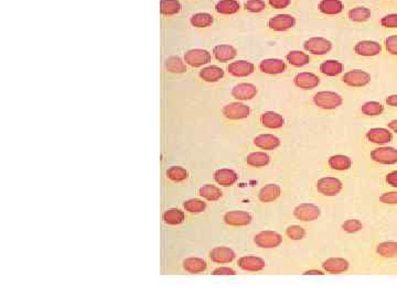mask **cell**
<instances>
[{"mask_svg":"<svg viewBox=\"0 0 397 297\" xmlns=\"http://www.w3.org/2000/svg\"><path fill=\"white\" fill-rule=\"evenodd\" d=\"M313 102L322 109H335L342 105V97L333 92H320L313 96Z\"/></svg>","mask_w":397,"mask_h":297,"instance_id":"obj_1","label":"cell"},{"mask_svg":"<svg viewBox=\"0 0 397 297\" xmlns=\"http://www.w3.org/2000/svg\"><path fill=\"white\" fill-rule=\"evenodd\" d=\"M317 189L325 196H335L342 189V183L334 177H323L317 183Z\"/></svg>","mask_w":397,"mask_h":297,"instance_id":"obj_2","label":"cell"},{"mask_svg":"<svg viewBox=\"0 0 397 297\" xmlns=\"http://www.w3.org/2000/svg\"><path fill=\"white\" fill-rule=\"evenodd\" d=\"M371 158L381 164H395L397 163V150L389 146L378 147L372 151Z\"/></svg>","mask_w":397,"mask_h":297,"instance_id":"obj_3","label":"cell"},{"mask_svg":"<svg viewBox=\"0 0 397 297\" xmlns=\"http://www.w3.org/2000/svg\"><path fill=\"white\" fill-rule=\"evenodd\" d=\"M370 80H371V76L369 74L361 70L350 71L348 73H345L342 77L343 83L352 87L365 86L370 83Z\"/></svg>","mask_w":397,"mask_h":297,"instance_id":"obj_4","label":"cell"},{"mask_svg":"<svg viewBox=\"0 0 397 297\" xmlns=\"http://www.w3.org/2000/svg\"><path fill=\"white\" fill-rule=\"evenodd\" d=\"M304 48L309 53L314 55H325L332 48L330 41L323 38H311L305 42Z\"/></svg>","mask_w":397,"mask_h":297,"instance_id":"obj_5","label":"cell"},{"mask_svg":"<svg viewBox=\"0 0 397 297\" xmlns=\"http://www.w3.org/2000/svg\"><path fill=\"white\" fill-rule=\"evenodd\" d=\"M211 61V54L208 51L201 49H194L188 51L185 55V62L192 68H200V66L208 64Z\"/></svg>","mask_w":397,"mask_h":297,"instance_id":"obj_6","label":"cell"},{"mask_svg":"<svg viewBox=\"0 0 397 297\" xmlns=\"http://www.w3.org/2000/svg\"><path fill=\"white\" fill-rule=\"evenodd\" d=\"M251 109L244 103L233 102L229 103L223 108V115L225 118L231 119V120H240V119H245L249 116Z\"/></svg>","mask_w":397,"mask_h":297,"instance_id":"obj_7","label":"cell"},{"mask_svg":"<svg viewBox=\"0 0 397 297\" xmlns=\"http://www.w3.org/2000/svg\"><path fill=\"white\" fill-rule=\"evenodd\" d=\"M254 241L261 248H276L283 242V238L275 231H262L256 235Z\"/></svg>","mask_w":397,"mask_h":297,"instance_id":"obj_8","label":"cell"},{"mask_svg":"<svg viewBox=\"0 0 397 297\" xmlns=\"http://www.w3.org/2000/svg\"><path fill=\"white\" fill-rule=\"evenodd\" d=\"M295 217L303 221H312L320 216V209L313 204H301L295 208Z\"/></svg>","mask_w":397,"mask_h":297,"instance_id":"obj_9","label":"cell"},{"mask_svg":"<svg viewBox=\"0 0 397 297\" xmlns=\"http://www.w3.org/2000/svg\"><path fill=\"white\" fill-rule=\"evenodd\" d=\"M296 25V19L290 14H278L268 21V27L274 31H286Z\"/></svg>","mask_w":397,"mask_h":297,"instance_id":"obj_10","label":"cell"},{"mask_svg":"<svg viewBox=\"0 0 397 297\" xmlns=\"http://www.w3.org/2000/svg\"><path fill=\"white\" fill-rule=\"evenodd\" d=\"M225 224L230 226H247L251 224L252 221V215L248 214L247 211H241V210H234L229 211L225 214L224 216Z\"/></svg>","mask_w":397,"mask_h":297,"instance_id":"obj_11","label":"cell"},{"mask_svg":"<svg viewBox=\"0 0 397 297\" xmlns=\"http://www.w3.org/2000/svg\"><path fill=\"white\" fill-rule=\"evenodd\" d=\"M260 70L265 74L275 75V74H282L286 71V64L282 59L267 58L261 62Z\"/></svg>","mask_w":397,"mask_h":297,"instance_id":"obj_12","label":"cell"},{"mask_svg":"<svg viewBox=\"0 0 397 297\" xmlns=\"http://www.w3.org/2000/svg\"><path fill=\"white\" fill-rule=\"evenodd\" d=\"M257 94V89L253 84L242 83L235 86L232 89V95L234 98L239 100H249L254 98Z\"/></svg>","mask_w":397,"mask_h":297,"instance_id":"obj_13","label":"cell"},{"mask_svg":"<svg viewBox=\"0 0 397 297\" xmlns=\"http://www.w3.org/2000/svg\"><path fill=\"white\" fill-rule=\"evenodd\" d=\"M295 81V85L299 88L303 89H313L314 87H317L320 84V78L314 75L312 73H299L298 75L293 79Z\"/></svg>","mask_w":397,"mask_h":297,"instance_id":"obj_14","label":"cell"},{"mask_svg":"<svg viewBox=\"0 0 397 297\" xmlns=\"http://www.w3.org/2000/svg\"><path fill=\"white\" fill-rule=\"evenodd\" d=\"M356 54L361 56H375L379 55L382 51L381 44L374 41H361L355 46Z\"/></svg>","mask_w":397,"mask_h":297,"instance_id":"obj_15","label":"cell"},{"mask_svg":"<svg viewBox=\"0 0 397 297\" xmlns=\"http://www.w3.org/2000/svg\"><path fill=\"white\" fill-rule=\"evenodd\" d=\"M254 65L247 61L233 62L229 65V72L235 77H245L254 72Z\"/></svg>","mask_w":397,"mask_h":297,"instance_id":"obj_16","label":"cell"},{"mask_svg":"<svg viewBox=\"0 0 397 297\" xmlns=\"http://www.w3.org/2000/svg\"><path fill=\"white\" fill-rule=\"evenodd\" d=\"M239 265L241 269L245 270V271H251V272H257L261 271L265 267V261L261 258L253 257V256H248V257H243L239 260Z\"/></svg>","mask_w":397,"mask_h":297,"instance_id":"obj_17","label":"cell"},{"mask_svg":"<svg viewBox=\"0 0 397 297\" xmlns=\"http://www.w3.org/2000/svg\"><path fill=\"white\" fill-rule=\"evenodd\" d=\"M366 138H367V140L371 141V142H373V143L385 144V143L391 142L392 139H393V136H392V133L386 129L374 128L366 133Z\"/></svg>","mask_w":397,"mask_h":297,"instance_id":"obj_18","label":"cell"},{"mask_svg":"<svg viewBox=\"0 0 397 297\" xmlns=\"http://www.w3.org/2000/svg\"><path fill=\"white\" fill-rule=\"evenodd\" d=\"M322 267L329 273H342L349 269V262L341 258H331L323 262Z\"/></svg>","mask_w":397,"mask_h":297,"instance_id":"obj_19","label":"cell"},{"mask_svg":"<svg viewBox=\"0 0 397 297\" xmlns=\"http://www.w3.org/2000/svg\"><path fill=\"white\" fill-rule=\"evenodd\" d=\"M210 258L215 263H229L234 260L235 253L230 248L219 247L211 251Z\"/></svg>","mask_w":397,"mask_h":297,"instance_id":"obj_20","label":"cell"},{"mask_svg":"<svg viewBox=\"0 0 397 297\" xmlns=\"http://www.w3.org/2000/svg\"><path fill=\"white\" fill-rule=\"evenodd\" d=\"M214 178L220 185L227 187V186H231V185H233L235 182L237 181V175L232 169L221 168V169L215 171Z\"/></svg>","mask_w":397,"mask_h":297,"instance_id":"obj_21","label":"cell"},{"mask_svg":"<svg viewBox=\"0 0 397 297\" xmlns=\"http://www.w3.org/2000/svg\"><path fill=\"white\" fill-rule=\"evenodd\" d=\"M261 121L264 127L269 129H278V128H282L284 125L285 119L281 115L273 113V111H268V113H265L262 115Z\"/></svg>","mask_w":397,"mask_h":297,"instance_id":"obj_22","label":"cell"},{"mask_svg":"<svg viewBox=\"0 0 397 297\" xmlns=\"http://www.w3.org/2000/svg\"><path fill=\"white\" fill-rule=\"evenodd\" d=\"M254 143L263 150H274L281 144V141L273 135H260L254 139Z\"/></svg>","mask_w":397,"mask_h":297,"instance_id":"obj_23","label":"cell"},{"mask_svg":"<svg viewBox=\"0 0 397 297\" xmlns=\"http://www.w3.org/2000/svg\"><path fill=\"white\" fill-rule=\"evenodd\" d=\"M281 187L276 184H268L263 187L259 194V198L263 203L274 202L279 196H281Z\"/></svg>","mask_w":397,"mask_h":297,"instance_id":"obj_24","label":"cell"},{"mask_svg":"<svg viewBox=\"0 0 397 297\" xmlns=\"http://www.w3.org/2000/svg\"><path fill=\"white\" fill-rule=\"evenodd\" d=\"M213 54L217 61L227 62L236 56V50L231 46H217L213 50Z\"/></svg>","mask_w":397,"mask_h":297,"instance_id":"obj_25","label":"cell"},{"mask_svg":"<svg viewBox=\"0 0 397 297\" xmlns=\"http://www.w3.org/2000/svg\"><path fill=\"white\" fill-rule=\"evenodd\" d=\"M319 10L325 14H338L343 10V4L340 0H322L319 4Z\"/></svg>","mask_w":397,"mask_h":297,"instance_id":"obj_26","label":"cell"},{"mask_svg":"<svg viewBox=\"0 0 397 297\" xmlns=\"http://www.w3.org/2000/svg\"><path fill=\"white\" fill-rule=\"evenodd\" d=\"M224 76V72L222 69L217 68V66H209L205 68L200 72V77L209 83H213V81H217Z\"/></svg>","mask_w":397,"mask_h":297,"instance_id":"obj_27","label":"cell"},{"mask_svg":"<svg viewBox=\"0 0 397 297\" xmlns=\"http://www.w3.org/2000/svg\"><path fill=\"white\" fill-rule=\"evenodd\" d=\"M343 70V65L338 62L333 61V59H330V61L323 62L320 65V71L322 74H325L327 76H336L342 72Z\"/></svg>","mask_w":397,"mask_h":297,"instance_id":"obj_28","label":"cell"},{"mask_svg":"<svg viewBox=\"0 0 397 297\" xmlns=\"http://www.w3.org/2000/svg\"><path fill=\"white\" fill-rule=\"evenodd\" d=\"M215 10L221 14H233L240 10L236 0H221L215 5Z\"/></svg>","mask_w":397,"mask_h":297,"instance_id":"obj_29","label":"cell"},{"mask_svg":"<svg viewBox=\"0 0 397 297\" xmlns=\"http://www.w3.org/2000/svg\"><path fill=\"white\" fill-rule=\"evenodd\" d=\"M183 267L190 273H200L207 269V263L200 258H189L183 262Z\"/></svg>","mask_w":397,"mask_h":297,"instance_id":"obj_30","label":"cell"},{"mask_svg":"<svg viewBox=\"0 0 397 297\" xmlns=\"http://www.w3.org/2000/svg\"><path fill=\"white\" fill-rule=\"evenodd\" d=\"M270 161L269 155L265 152H254L247 155L246 162L249 165L255 166V167H261L267 165Z\"/></svg>","mask_w":397,"mask_h":297,"instance_id":"obj_31","label":"cell"},{"mask_svg":"<svg viewBox=\"0 0 397 297\" xmlns=\"http://www.w3.org/2000/svg\"><path fill=\"white\" fill-rule=\"evenodd\" d=\"M329 165L336 171H345L351 167V160L345 155H333L329 159Z\"/></svg>","mask_w":397,"mask_h":297,"instance_id":"obj_32","label":"cell"},{"mask_svg":"<svg viewBox=\"0 0 397 297\" xmlns=\"http://www.w3.org/2000/svg\"><path fill=\"white\" fill-rule=\"evenodd\" d=\"M287 61L293 66H304L310 62V57L308 54L300 51H291L287 54Z\"/></svg>","mask_w":397,"mask_h":297,"instance_id":"obj_33","label":"cell"},{"mask_svg":"<svg viewBox=\"0 0 397 297\" xmlns=\"http://www.w3.org/2000/svg\"><path fill=\"white\" fill-rule=\"evenodd\" d=\"M378 253L384 258H394L397 256V242H382L378 246Z\"/></svg>","mask_w":397,"mask_h":297,"instance_id":"obj_34","label":"cell"},{"mask_svg":"<svg viewBox=\"0 0 397 297\" xmlns=\"http://www.w3.org/2000/svg\"><path fill=\"white\" fill-rule=\"evenodd\" d=\"M213 24V17L210 13L200 12L191 17V25L196 28H207Z\"/></svg>","mask_w":397,"mask_h":297,"instance_id":"obj_35","label":"cell"},{"mask_svg":"<svg viewBox=\"0 0 397 297\" xmlns=\"http://www.w3.org/2000/svg\"><path fill=\"white\" fill-rule=\"evenodd\" d=\"M181 9V5L178 0H163L160 3V11L166 16H172L178 13Z\"/></svg>","mask_w":397,"mask_h":297,"instance_id":"obj_36","label":"cell"},{"mask_svg":"<svg viewBox=\"0 0 397 297\" xmlns=\"http://www.w3.org/2000/svg\"><path fill=\"white\" fill-rule=\"evenodd\" d=\"M198 194L208 200H217L222 197V192L213 185H204L198 190Z\"/></svg>","mask_w":397,"mask_h":297,"instance_id":"obj_37","label":"cell"},{"mask_svg":"<svg viewBox=\"0 0 397 297\" xmlns=\"http://www.w3.org/2000/svg\"><path fill=\"white\" fill-rule=\"evenodd\" d=\"M167 70L171 73H183L187 71V66L178 56H172L167 59Z\"/></svg>","mask_w":397,"mask_h":297,"instance_id":"obj_38","label":"cell"},{"mask_svg":"<svg viewBox=\"0 0 397 297\" xmlns=\"http://www.w3.org/2000/svg\"><path fill=\"white\" fill-rule=\"evenodd\" d=\"M348 16H349V19L352 21L362 22V21H366L371 17V11L367 8L359 7V8L351 9L348 13Z\"/></svg>","mask_w":397,"mask_h":297,"instance_id":"obj_39","label":"cell"},{"mask_svg":"<svg viewBox=\"0 0 397 297\" xmlns=\"http://www.w3.org/2000/svg\"><path fill=\"white\" fill-rule=\"evenodd\" d=\"M164 219L169 225H179L185 220V214L179 209H170L165 213Z\"/></svg>","mask_w":397,"mask_h":297,"instance_id":"obj_40","label":"cell"},{"mask_svg":"<svg viewBox=\"0 0 397 297\" xmlns=\"http://www.w3.org/2000/svg\"><path fill=\"white\" fill-rule=\"evenodd\" d=\"M362 113L366 116H378L383 113L384 106L380 102L376 101H369L365 102L361 108Z\"/></svg>","mask_w":397,"mask_h":297,"instance_id":"obj_41","label":"cell"},{"mask_svg":"<svg viewBox=\"0 0 397 297\" xmlns=\"http://www.w3.org/2000/svg\"><path fill=\"white\" fill-rule=\"evenodd\" d=\"M167 175L169 176L170 180L175 181V182H182L188 177L187 171L185 168L179 167V166H172V167L169 168L168 172H167Z\"/></svg>","mask_w":397,"mask_h":297,"instance_id":"obj_42","label":"cell"},{"mask_svg":"<svg viewBox=\"0 0 397 297\" xmlns=\"http://www.w3.org/2000/svg\"><path fill=\"white\" fill-rule=\"evenodd\" d=\"M183 206H185V209L190 213H201L205 209L207 204L200 199H190Z\"/></svg>","mask_w":397,"mask_h":297,"instance_id":"obj_43","label":"cell"},{"mask_svg":"<svg viewBox=\"0 0 397 297\" xmlns=\"http://www.w3.org/2000/svg\"><path fill=\"white\" fill-rule=\"evenodd\" d=\"M286 235L288 236L292 240H301V239H304L306 231L303 227L295 225V226H290V227L287 228Z\"/></svg>","mask_w":397,"mask_h":297,"instance_id":"obj_44","label":"cell"},{"mask_svg":"<svg viewBox=\"0 0 397 297\" xmlns=\"http://www.w3.org/2000/svg\"><path fill=\"white\" fill-rule=\"evenodd\" d=\"M244 8L251 12H261L266 9V4L263 0H248L247 3H245Z\"/></svg>","mask_w":397,"mask_h":297,"instance_id":"obj_45","label":"cell"},{"mask_svg":"<svg viewBox=\"0 0 397 297\" xmlns=\"http://www.w3.org/2000/svg\"><path fill=\"white\" fill-rule=\"evenodd\" d=\"M362 224L360 222L359 220L356 219H350V220H347L344 222V224L342 225V229L344 230V231H347L349 234H354V232H358L360 231V230L362 229Z\"/></svg>","mask_w":397,"mask_h":297,"instance_id":"obj_46","label":"cell"},{"mask_svg":"<svg viewBox=\"0 0 397 297\" xmlns=\"http://www.w3.org/2000/svg\"><path fill=\"white\" fill-rule=\"evenodd\" d=\"M385 46L388 53L397 55V35L388 36V38L385 40Z\"/></svg>","mask_w":397,"mask_h":297,"instance_id":"obj_47","label":"cell"},{"mask_svg":"<svg viewBox=\"0 0 397 297\" xmlns=\"http://www.w3.org/2000/svg\"><path fill=\"white\" fill-rule=\"evenodd\" d=\"M381 24L385 28H397V13L387 14L381 20Z\"/></svg>","mask_w":397,"mask_h":297,"instance_id":"obj_48","label":"cell"},{"mask_svg":"<svg viewBox=\"0 0 397 297\" xmlns=\"http://www.w3.org/2000/svg\"><path fill=\"white\" fill-rule=\"evenodd\" d=\"M380 200L384 204H397V192L384 193V194L380 197Z\"/></svg>","mask_w":397,"mask_h":297,"instance_id":"obj_49","label":"cell"},{"mask_svg":"<svg viewBox=\"0 0 397 297\" xmlns=\"http://www.w3.org/2000/svg\"><path fill=\"white\" fill-rule=\"evenodd\" d=\"M269 5L276 9H284L290 5V0H269Z\"/></svg>","mask_w":397,"mask_h":297,"instance_id":"obj_50","label":"cell"},{"mask_svg":"<svg viewBox=\"0 0 397 297\" xmlns=\"http://www.w3.org/2000/svg\"><path fill=\"white\" fill-rule=\"evenodd\" d=\"M212 274L214 275H233L235 274V271L233 269H230V267H217L214 271H213Z\"/></svg>","mask_w":397,"mask_h":297,"instance_id":"obj_51","label":"cell"},{"mask_svg":"<svg viewBox=\"0 0 397 297\" xmlns=\"http://www.w3.org/2000/svg\"><path fill=\"white\" fill-rule=\"evenodd\" d=\"M386 182L393 187H397V171L388 173L386 175Z\"/></svg>","mask_w":397,"mask_h":297,"instance_id":"obj_52","label":"cell"},{"mask_svg":"<svg viewBox=\"0 0 397 297\" xmlns=\"http://www.w3.org/2000/svg\"><path fill=\"white\" fill-rule=\"evenodd\" d=\"M386 103L388 106H392V107H397V95H392V96H388V97L386 98Z\"/></svg>","mask_w":397,"mask_h":297,"instance_id":"obj_53","label":"cell"},{"mask_svg":"<svg viewBox=\"0 0 397 297\" xmlns=\"http://www.w3.org/2000/svg\"><path fill=\"white\" fill-rule=\"evenodd\" d=\"M387 125H388V128H389V129H392L393 131L397 132V120L391 121L389 123H387Z\"/></svg>","mask_w":397,"mask_h":297,"instance_id":"obj_54","label":"cell"},{"mask_svg":"<svg viewBox=\"0 0 397 297\" xmlns=\"http://www.w3.org/2000/svg\"><path fill=\"white\" fill-rule=\"evenodd\" d=\"M305 274H319V275H321V274H323L321 271H317V270H310V271H307Z\"/></svg>","mask_w":397,"mask_h":297,"instance_id":"obj_55","label":"cell"}]
</instances>
